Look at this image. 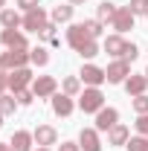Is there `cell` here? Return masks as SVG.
Returning <instances> with one entry per match:
<instances>
[{
    "label": "cell",
    "instance_id": "cell-1",
    "mask_svg": "<svg viewBox=\"0 0 148 151\" xmlns=\"http://www.w3.org/2000/svg\"><path fill=\"white\" fill-rule=\"evenodd\" d=\"M78 108L84 113H99L105 108V93H102V87H84V90L78 93Z\"/></svg>",
    "mask_w": 148,
    "mask_h": 151
},
{
    "label": "cell",
    "instance_id": "cell-2",
    "mask_svg": "<svg viewBox=\"0 0 148 151\" xmlns=\"http://www.w3.org/2000/svg\"><path fill=\"white\" fill-rule=\"evenodd\" d=\"M18 67H29V50H6V52H0V70L12 73Z\"/></svg>",
    "mask_w": 148,
    "mask_h": 151
},
{
    "label": "cell",
    "instance_id": "cell-3",
    "mask_svg": "<svg viewBox=\"0 0 148 151\" xmlns=\"http://www.w3.org/2000/svg\"><path fill=\"white\" fill-rule=\"evenodd\" d=\"M32 81H35L32 67H18V70H12V73H9V90H12V93L26 90V87H32Z\"/></svg>",
    "mask_w": 148,
    "mask_h": 151
},
{
    "label": "cell",
    "instance_id": "cell-4",
    "mask_svg": "<svg viewBox=\"0 0 148 151\" xmlns=\"http://www.w3.org/2000/svg\"><path fill=\"white\" fill-rule=\"evenodd\" d=\"M32 93H35V99H52V96L58 93V81L52 76H35Z\"/></svg>",
    "mask_w": 148,
    "mask_h": 151
},
{
    "label": "cell",
    "instance_id": "cell-5",
    "mask_svg": "<svg viewBox=\"0 0 148 151\" xmlns=\"http://www.w3.org/2000/svg\"><path fill=\"white\" fill-rule=\"evenodd\" d=\"M105 76H108V84H125V78L131 76V64L125 61V58H116V61L108 64Z\"/></svg>",
    "mask_w": 148,
    "mask_h": 151
},
{
    "label": "cell",
    "instance_id": "cell-6",
    "mask_svg": "<svg viewBox=\"0 0 148 151\" xmlns=\"http://www.w3.org/2000/svg\"><path fill=\"white\" fill-rule=\"evenodd\" d=\"M47 23H50V15L44 12V6H38V9H29V12L23 15V29H29V32H41Z\"/></svg>",
    "mask_w": 148,
    "mask_h": 151
},
{
    "label": "cell",
    "instance_id": "cell-7",
    "mask_svg": "<svg viewBox=\"0 0 148 151\" xmlns=\"http://www.w3.org/2000/svg\"><path fill=\"white\" fill-rule=\"evenodd\" d=\"M0 44L6 50H29V41H26V35L20 29H3L0 32Z\"/></svg>",
    "mask_w": 148,
    "mask_h": 151
},
{
    "label": "cell",
    "instance_id": "cell-8",
    "mask_svg": "<svg viewBox=\"0 0 148 151\" xmlns=\"http://www.w3.org/2000/svg\"><path fill=\"white\" fill-rule=\"evenodd\" d=\"M78 78H81L87 87H102V84L108 81L105 70H102V67H96V64H84V67H81V73H78Z\"/></svg>",
    "mask_w": 148,
    "mask_h": 151
},
{
    "label": "cell",
    "instance_id": "cell-9",
    "mask_svg": "<svg viewBox=\"0 0 148 151\" xmlns=\"http://www.w3.org/2000/svg\"><path fill=\"white\" fill-rule=\"evenodd\" d=\"M87 41H93V38H90V32L84 29V23H70V26H67V44L73 47L75 52H78Z\"/></svg>",
    "mask_w": 148,
    "mask_h": 151
},
{
    "label": "cell",
    "instance_id": "cell-10",
    "mask_svg": "<svg viewBox=\"0 0 148 151\" xmlns=\"http://www.w3.org/2000/svg\"><path fill=\"white\" fill-rule=\"evenodd\" d=\"M134 12H131L128 6H119V9H116V18L111 20V29H116V32H119V35H125V32H131V29H134Z\"/></svg>",
    "mask_w": 148,
    "mask_h": 151
},
{
    "label": "cell",
    "instance_id": "cell-11",
    "mask_svg": "<svg viewBox=\"0 0 148 151\" xmlns=\"http://www.w3.org/2000/svg\"><path fill=\"white\" fill-rule=\"evenodd\" d=\"M113 125H119V111H116V108H102V111L96 113V125H93V128H96L99 134L102 131L108 134Z\"/></svg>",
    "mask_w": 148,
    "mask_h": 151
},
{
    "label": "cell",
    "instance_id": "cell-12",
    "mask_svg": "<svg viewBox=\"0 0 148 151\" xmlns=\"http://www.w3.org/2000/svg\"><path fill=\"white\" fill-rule=\"evenodd\" d=\"M32 137H35V145H41V148H50V145L58 142V131L52 125H38L32 131Z\"/></svg>",
    "mask_w": 148,
    "mask_h": 151
},
{
    "label": "cell",
    "instance_id": "cell-13",
    "mask_svg": "<svg viewBox=\"0 0 148 151\" xmlns=\"http://www.w3.org/2000/svg\"><path fill=\"white\" fill-rule=\"evenodd\" d=\"M78 145H81V151H102V137H99V131L96 128H81Z\"/></svg>",
    "mask_w": 148,
    "mask_h": 151
},
{
    "label": "cell",
    "instance_id": "cell-14",
    "mask_svg": "<svg viewBox=\"0 0 148 151\" xmlns=\"http://www.w3.org/2000/svg\"><path fill=\"white\" fill-rule=\"evenodd\" d=\"M50 105H52V113H55V116H70V113L75 111L73 96H67V93H55L50 99Z\"/></svg>",
    "mask_w": 148,
    "mask_h": 151
},
{
    "label": "cell",
    "instance_id": "cell-15",
    "mask_svg": "<svg viewBox=\"0 0 148 151\" xmlns=\"http://www.w3.org/2000/svg\"><path fill=\"white\" fill-rule=\"evenodd\" d=\"M125 47H128V41L119 35V32H113V35H108L105 38V44H102V50L108 52V55H113V58H122V52H125Z\"/></svg>",
    "mask_w": 148,
    "mask_h": 151
},
{
    "label": "cell",
    "instance_id": "cell-16",
    "mask_svg": "<svg viewBox=\"0 0 148 151\" xmlns=\"http://www.w3.org/2000/svg\"><path fill=\"white\" fill-rule=\"evenodd\" d=\"M148 90V78H145V73H139V76H128L125 78V93L134 99V96H142Z\"/></svg>",
    "mask_w": 148,
    "mask_h": 151
},
{
    "label": "cell",
    "instance_id": "cell-17",
    "mask_svg": "<svg viewBox=\"0 0 148 151\" xmlns=\"http://www.w3.org/2000/svg\"><path fill=\"white\" fill-rule=\"evenodd\" d=\"M12 151H32V145H35V137H32V131H15L12 134Z\"/></svg>",
    "mask_w": 148,
    "mask_h": 151
},
{
    "label": "cell",
    "instance_id": "cell-18",
    "mask_svg": "<svg viewBox=\"0 0 148 151\" xmlns=\"http://www.w3.org/2000/svg\"><path fill=\"white\" fill-rule=\"evenodd\" d=\"M128 139H131V128H128V125H122V122L113 125L111 131H108V145H125Z\"/></svg>",
    "mask_w": 148,
    "mask_h": 151
},
{
    "label": "cell",
    "instance_id": "cell-19",
    "mask_svg": "<svg viewBox=\"0 0 148 151\" xmlns=\"http://www.w3.org/2000/svg\"><path fill=\"white\" fill-rule=\"evenodd\" d=\"M0 26H3V29H20V26H23V18H20L15 9L6 6V9H0Z\"/></svg>",
    "mask_w": 148,
    "mask_h": 151
},
{
    "label": "cell",
    "instance_id": "cell-20",
    "mask_svg": "<svg viewBox=\"0 0 148 151\" xmlns=\"http://www.w3.org/2000/svg\"><path fill=\"white\" fill-rule=\"evenodd\" d=\"M73 3H64V6H55V9H52V12H50V20H52V23H70V20H73Z\"/></svg>",
    "mask_w": 148,
    "mask_h": 151
},
{
    "label": "cell",
    "instance_id": "cell-21",
    "mask_svg": "<svg viewBox=\"0 0 148 151\" xmlns=\"http://www.w3.org/2000/svg\"><path fill=\"white\" fill-rule=\"evenodd\" d=\"M29 64H32V67H47V64H50V50L41 47V44L32 47V50H29Z\"/></svg>",
    "mask_w": 148,
    "mask_h": 151
},
{
    "label": "cell",
    "instance_id": "cell-22",
    "mask_svg": "<svg viewBox=\"0 0 148 151\" xmlns=\"http://www.w3.org/2000/svg\"><path fill=\"white\" fill-rule=\"evenodd\" d=\"M116 9H119L116 3H111V0H102V3H99V9H96V18L102 20V23H111V20L116 18Z\"/></svg>",
    "mask_w": 148,
    "mask_h": 151
},
{
    "label": "cell",
    "instance_id": "cell-23",
    "mask_svg": "<svg viewBox=\"0 0 148 151\" xmlns=\"http://www.w3.org/2000/svg\"><path fill=\"white\" fill-rule=\"evenodd\" d=\"M61 93H67V96H78L81 93V78L78 76H67V78H61Z\"/></svg>",
    "mask_w": 148,
    "mask_h": 151
},
{
    "label": "cell",
    "instance_id": "cell-24",
    "mask_svg": "<svg viewBox=\"0 0 148 151\" xmlns=\"http://www.w3.org/2000/svg\"><path fill=\"white\" fill-rule=\"evenodd\" d=\"M18 108L20 105H18V99H15V93H3L0 96V113H3V116H12Z\"/></svg>",
    "mask_w": 148,
    "mask_h": 151
},
{
    "label": "cell",
    "instance_id": "cell-25",
    "mask_svg": "<svg viewBox=\"0 0 148 151\" xmlns=\"http://www.w3.org/2000/svg\"><path fill=\"white\" fill-rule=\"evenodd\" d=\"M84 29L90 32V38L99 41V38H102V29H105V23H102L99 18H90V20H84Z\"/></svg>",
    "mask_w": 148,
    "mask_h": 151
},
{
    "label": "cell",
    "instance_id": "cell-26",
    "mask_svg": "<svg viewBox=\"0 0 148 151\" xmlns=\"http://www.w3.org/2000/svg\"><path fill=\"white\" fill-rule=\"evenodd\" d=\"M125 148H128V151H145L148 148V137H142V134L131 137L128 142H125Z\"/></svg>",
    "mask_w": 148,
    "mask_h": 151
},
{
    "label": "cell",
    "instance_id": "cell-27",
    "mask_svg": "<svg viewBox=\"0 0 148 151\" xmlns=\"http://www.w3.org/2000/svg\"><path fill=\"white\" fill-rule=\"evenodd\" d=\"M99 50H102V47H99V41L93 38V41H87V44L78 50V55H81V58H96V55H99Z\"/></svg>",
    "mask_w": 148,
    "mask_h": 151
},
{
    "label": "cell",
    "instance_id": "cell-28",
    "mask_svg": "<svg viewBox=\"0 0 148 151\" xmlns=\"http://www.w3.org/2000/svg\"><path fill=\"white\" fill-rule=\"evenodd\" d=\"M15 99H18L20 108H26V105H32V102H35V93H32V87H26V90H18Z\"/></svg>",
    "mask_w": 148,
    "mask_h": 151
},
{
    "label": "cell",
    "instance_id": "cell-29",
    "mask_svg": "<svg viewBox=\"0 0 148 151\" xmlns=\"http://www.w3.org/2000/svg\"><path fill=\"white\" fill-rule=\"evenodd\" d=\"M134 111H137V116L139 113H148V93H142V96H134Z\"/></svg>",
    "mask_w": 148,
    "mask_h": 151
},
{
    "label": "cell",
    "instance_id": "cell-30",
    "mask_svg": "<svg viewBox=\"0 0 148 151\" xmlns=\"http://www.w3.org/2000/svg\"><path fill=\"white\" fill-rule=\"evenodd\" d=\"M128 9L134 12V18H137V15H148V3H145V0H131Z\"/></svg>",
    "mask_w": 148,
    "mask_h": 151
},
{
    "label": "cell",
    "instance_id": "cell-31",
    "mask_svg": "<svg viewBox=\"0 0 148 151\" xmlns=\"http://www.w3.org/2000/svg\"><path fill=\"white\" fill-rule=\"evenodd\" d=\"M134 128H137V134H142V137H148V113H139V116H137Z\"/></svg>",
    "mask_w": 148,
    "mask_h": 151
},
{
    "label": "cell",
    "instance_id": "cell-32",
    "mask_svg": "<svg viewBox=\"0 0 148 151\" xmlns=\"http://www.w3.org/2000/svg\"><path fill=\"white\" fill-rule=\"evenodd\" d=\"M137 55H139V50H137V44H131L128 41V47H125V52H122V58H125V61H137Z\"/></svg>",
    "mask_w": 148,
    "mask_h": 151
},
{
    "label": "cell",
    "instance_id": "cell-33",
    "mask_svg": "<svg viewBox=\"0 0 148 151\" xmlns=\"http://www.w3.org/2000/svg\"><path fill=\"white\" fill-rule=\"evenodd\" d=\"M52 35H55V23L50 20V23H47V26H44V29L38 32V38H52Z\"/></svg>",
    "mask_w": 148,
    "mask_h": 151
},
{
    "label": "cell",
    "instance_id": "cell-34",
    "mask_svg": "<svg viewBox=\"0 0 148 151\" xmlns=\"http://www.w3.org/2000/svg\"><path fill=\"white\" fill-rule=\"evenodd\" d=\"M6 90H9V73H6V70H0V96L6 93Z\"/></svg>",
    "mask_w": 148,
    "mask_h": 151
},
{
    "label": "cell",
    "instance_id": "cell-35",
    "mask_svg": "<svg viewBox=\"0 0 148 151\" xmlns=\"http://www.w3.org/2000/svg\"><path fill=\"white\" fill-rule=\"evenodd\" d=\"M18 6L23 9V12H29V9H38L41 3H38V0H18Z\"/></svg>",
    "mask_w": 148,
    "mask_h": 151
},
{
    "label": "cell",
    "instance_id": "cell-36",
    "mask_svg": "<svg viewBox=\"0 0 148 151\" xmlns=\"http://www.w3.org/2000/svg\"><path fill=\"white\" fill-rule=\"evenodd\" d=\"M58 151H81V145H78V142H61Z\"/></svg>",
    "mask_w": 148,
    "mask_h": 151
},
{
    "label": "cell",
    "instance_id": "cell-37",
    "mask_svg": "<svg viewBox=\"0 0 148 151\" xmlns=\"http://www.w3.org/2000/svg\"><path fill=\"white\" fill-rule=\"evenodd\" d=\"M0 151H12V145L9 142H0Z\"/></svg>",
    "mask_w": 148,
    "mask_h": 151
},
{
    "label": "cell",
    "instance_id": "cell-38",
    "mask_svg": "<svg viewBox=\"0 0 148 151\" xmlns=\"http://www.w3.org/2000/svg\"><path fill=\"white\" fill-rule=\"evenodd\" d=\"M70 3H73V6H81V3H84V0H70Z\"/></svg>",
    "mask_w": 148,
    "mask_h": 151
},
{
    "label": "cell",
    "instance_id": "cell-39",
    "mask_svg": "<svg viewBox=\"0 0 148 151\" xmlns=\"http://www.w3.org/2000/svg\"><path fill=\"white\" fill-rule=\"evenodd\" d=\"M0 9H6V0H0Z\"/></svg>",
    "mask_w": 148,
    "mask_h": 151
},
{
    "label": "cell",
    "instance_id": "cell-40",
    "mask_svg": "<svg viewBox=\"0 0 148 151\" xmlns=\"http://www.w3.org/2000/svg\"><path fill=\"white\" fill-rule=\"evenodd\" d=\"M0 128H3V113H0Z\"/></svg>",
    "mask_w": 148,
    "mask_h": 151
},
{
    "label": "cell",
    "instance_id": "cell-41",
    "mask_svg": "<svg viewBox=\"0 0 148 151\" xmlns=\"http://www.w3.org/2000/svg\"><path fill=\"white\" fill-rule=\"evenodd\" d=\"M38 151H50V148H41V145H38Z\"/></svg>",
    "mask_w": 148,
    "mask_h": 151
},
{
    "label": "cell",
    "instance_id": "cell-42",
    "mask_svg": "<svg viewBox=\"0 0 148 151\" xmlns=\"http://www.w3.org/2000/svg\"><path fill=\"white\" fill-rule=\"evenodd\" d=\"M145 78H148V70H145Z\"/></svg>",
    "mask_w": 148,
    "mask_h": 151
},
{
    "label": "cell",
    "instance_id": "cell-43",
    "mask_svg": "<svg viewBox=\"0 0 148 151\" xmlns=\"http://www.w3.org/2000/svg\"><path fill=\"white\" fill-rule=\"evenodd\" d=\"M145 18H148V15H145Z\"/></svg>",
    "mask_w": 148,
    "mask_h": 151
},
{
    "label": "cell",
    "instance_id": "cell-44",
    "mask_svg": "<svg viewBox=\"0 0 148 151\" xmlns=\"http://www.w3.org/2000/svg\"><path fill=\"white\" fill-rule=\"evenodd\" d=\"M145 3H148V0H145Z\"/></svg>",
    "mask_w": 148,
    "mask_h": 151
},
{
    "label": "cell",
    "instance_id": "cell-45",
    "mask_svg": "<svg viewBox=\"0 0 148 151\" xmlns=\"http://www.w3.org/2000/svg\"><path fill=\"white\" fill-rule=\"evenodd\" d=\"M145 151H148V148H145Z\"/></svg>",
    "mask_w": 148,
    "mask_h": 151
}]
</instances>
